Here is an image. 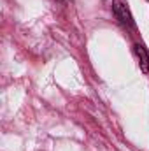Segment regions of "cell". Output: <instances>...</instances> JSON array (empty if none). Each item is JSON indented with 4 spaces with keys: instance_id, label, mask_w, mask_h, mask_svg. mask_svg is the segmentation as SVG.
<instances>
[{
    "instance_id": "cell-2",
    "label": "cell",
    "mask_w": 149,
    "mask_h": 151,
    "mask_svg": "<svg viewBox=\"0 0 149 151\" xmlns=\"http://www.w3.org/2000/svg\"><path fill=\"white\" fill-rule=\"evenodd\" d=\"M133 51H135V55H137L140 70H142V72H149V55H148V51H146V47H144L140 42H137V44L133 46Z\"/></svg>"
},
{
    "instance_id": "cell-1",
    "label": "cell",
    "mask_w": 149,
    "mask_h": 151,
    "mask_svg": "<svg viewBox=\"0 0 149 151\" xmlns=\"http://www.w3.org/2000/svg\"><path fill=\"white\" fill-rule=\"evenodd\" d=\"M112 11H114V14L119 19L121 25H125V27H133L135 25L133 18H132V12H130L125 0H112Z\"/></svg>"
}]
</instances>
